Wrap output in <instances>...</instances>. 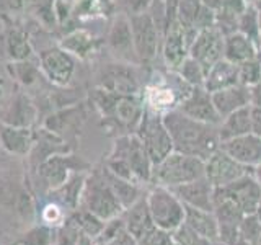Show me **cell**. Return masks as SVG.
Returning <instances> with one entry per match:
<instances>
[{
  "mask_svg": "<svg viewBox=\"0 0 261 245\" xmlns=\"http://www.w3.org/2000/svg\"><path fill=\"white\" fill-rule=\"evenodd\" d=\"M162 116L173 142V151L207 160L220 147L219 126L196 121L178 108Z\"/></svg>",
  "mask_w": 261,
  "mask_h": 245,
  "instance_id": "1",
  "label": "cell"
},
{
  "mask_svg": "<svg viewBox=\"0 0 261 245\" xmlns=\"http://www.w3.org/2000/svg\"><path fill=\"white\" fill-rule=\"evenodd\" d=\"M193 87L176 70L163 67H149L142 88V100L147 110L165 114L176 110L179 103L191 93Z\"/></svg>",
  "mask_w": 261,
  "mask_h": 245,
  "instance_id": "2",
  "label": "cell"
},
{
  "mask_svg": "<svg viewBox=\"0 0 261 245\" xmlns=\"http://www.w3.org/2000/svg\"><path fill=\"white\" fill-rule=\"evenodd\" d=\"M149 67L113 59L95 69L93 87L108 90L119 95H139L147 79Z\"/></svg>",
  "mask_w": 261,
  "mask_h": 245,
  "instance_id": "3",
  "label": "cell"
},
{
  "mask_svg": "<svg viewBox=\"0 0 261 245\" xmlns=\"http://www.w3.org/2000/svg\"><path fill=\"white\" fill-rule=\"evenodd\" d=\"M79 208H84L90 212H93L95 216L103 219L105 223L113 217L119 216L122 212V206L116 194L111 190V186L105 180V175L101 172L100 165H93L92 170L88 172L84 191L80 196Z\"/></svg>",
  "mask_w": 261,
  "mask_h": 245,
  "instance_id": "4",
  "label": "cell"
},
{
  "mask_svg": "<svg viewBox=\"0 0 261 245\" xmlns=\"http://www.w3.org/2000/svg\"><path fill=\"white\" fill-rule=\"evenodd\" d=\"M204 177V160L173 151L152 168L150 186L173 188Z\"/></svg>",
  "mask_w": 261,
  "mask_h": 245,
  "instance_id": "5",
  "label": "cell"
},
{
  "mask_svg": "<svg viewBox=\"0 0 261 245\" xmlns=\"http://www.w3.org/2000/svg\"><path fill=\"white\" fill-rule=\"evenodd\" d=\"M147 203L155 227L173 232L185 223V204L167 186H150Z\"/></svg>",
  "mask_w": 261,
  "mask_h": 245,
  "instance_id": "6",
  "label": "cell"
},
{
  "mask_svg": "<svg viewBox=\"0 0 261 245\" xmlns=\"http://www.w3.org/2000/svg\"><path fill=\"white\" fill-rule=\"evenodd\" d=\"M92 167V163L82 159L75 152H69L51 155L31 172L46 186V191H53L67 182L73 172H90Z\"/></svg>",
  "mask_w": 261,
  "mask_h": 245,
  "instance_id": "7",
  "label": "cell"
},
{
  "mask_svg": "<svg viewBox=\"0 0 261 245\" xmlns=\"http://www.w3.org/2000/svg\"><path fill=\"white\" fill-rule=\"evenodd\" d=\"M88 110H90V105L85 98V100H82L79 103H73V105L64 106V108L47 113L43 118L41 126L57 134L59 137L65 139L67 142L77 145L82 129H84V125L88 118Z\"/></svg>",
  "mask_w": 261,
  "mask_h": 245,
  "instance_id": "8",
  "label": "cell"
},
{
  "mask_svg": "<svg viewBox=\"0 0 261 245\" xmlns=\"http://www.w3.org/2000/svg\"><path fill=\"white\" fill-rule=\"evenodd\" d=\"M129 21L139 62L144 67H152L155 65L157 57H162V33L159 31L157 24L153 23L149 12L129 16Z\"/></svg>",
  "mask_w": 261,
  "mask_h": 245,
  "instance_id": "9",
  "label": "cell"
},
{
  "mask_svg": "<svg viewBox=\"0 0 261 245\" xmlns=\"http://www.w3.org/2000/svg\"><path fill=\"white\" fill-rule=\"evenodd\" d=\"M136 134L142 141L153 165L173 152V142H171L168 129L163 122V116L159 113L144 108L142 119L139 122Z\"/></svg>",
  "mask_w": 261,
  "mask_h": 245,
  "instance_id": "10",
  "label": "cell"
},
{
  "mask_svg": "<svg viewBox=\"0 0 261 245\" xmlns=\"http://www.w3.org/2000/svg\"><path fill=\"white\" fill-rule=\"evenodd\" d=\"M108 157H116L127 162L130 170L134 172L137 182L141 185H150L153 163L147 154L142 141L134 134H122L114 139V144Z\"/></svg>",
  "mask_w": 261,
  "mask_h": 245,
  "instance_id": "11",
  "label": "cell"
},
{
  "mask_svg": "<svg viewBox=\"0 0 261 245\" xmlns=\"http://www.w3.org/2000/svg\"><path fill=\"white\" fill-rule=\"evenodd\" d=\"M36 59L44 79L54 87H70L77 69V59L59 44L43 47L36 53Z\"/></svg>",
  "mask_w": 261,
  "mask_h": 245,
  "instance_id": "12",
  "label": "cell"
},
{
  "mask_svg": "<svg viewBox=\"0 0 261 245\" xmlns=\"http://www.w3.org/2000/svg\"><path fill=\"white\" fill-rule=\"evenodd\" d=\"M2 31H0V44L4 49L7 62L27 61L36 57L35 46L31 43L30 30L10 13H2Z\"/></svg>",
  "mask_w": 261,
  "mask_h": 245,
  "instance_id": "13",
  "label": "cell"
},
{
  "mask_svg": "<svg viewBox=\"0 0 261 245\" xmlns=\"http://www.w3.org/2000/svg\"><path fill=\"white\" fill-rule=\"evenodd\" d=\"M105 44L106 51L111 54L113 59L141 65L134 49L129 16L124 13H116L111 18L110 28L105 35Z\"/></svg>",
  "mask_w": 261,
  "mask_h": 245,
  "instance_id": "14",
  "label": "cell"
},
{
  "mask_svg": "<svg viewBox=\"0 0 261 245\" xmlns=\"http://www.w3.org/2000/svg\"><path fill=\"white\" fill-rule=\"evenodd\" d=\"M39 121V108L33 96L24 88L15 85L12 96L0 108V122L10 126L36 128Z\"/></svg>",
  "mask_w": 261,
  "mask_h": 245,
  "instance_id": "15",
  "label": "cell"
},
{
  "mask_svg": "<svg viewBox=\"0 0 261 245\" xmlns=\"http://www.w3.org/2000/svg\"><path fill=\"white\" fill-rule=\"evenodd\" d=\"M57 44L82 62L95 61L103 53V49H106L105 36H95L84 27H79L67 35L61 36L57 39Z\"/></svg>",
  "mask_w": 261,
  "mask_h": 245,
  "instance_id": "16",
  "label": "cell"
},
{
  "mask_svg": "<svg viewBox=\"0 0 261 245\" xmlns=\"http://www.w3.org/2000/svg\"><path fill=\"white\" fill-rule=\"evenodd\" d=\"M250 172L253 170L232 159L220 147L207 160H204V177L214 185V188L225 186L235 182V180H239L240 177L250 174Z\"/></svg>",
  "mask_w": 261,
  "mask_h": 245,
  "instance_id": "17",
  "label": "cell"
},
{
  "mask_svg": "<svg viewBox=\"0 0 261 245\" xmlns=\"http://www.w3.org/2000/svg\"><path fill=\"white\" fill-rule=\"evenodd\" d=\"M216 191L224 194L225 198L233 201L237 206L242 209L245 216L247 214H255L258 203L261 200V186L256 182V178L253 177V172L240 177L235 182L228 183L225 186L216 188Z\"/></svg>",
  "mask_w": 261,
  "mask_h": 245,
  "instance_id": "18",
  "label": "cell"
},
{
  "mask_svg": "<svg viewBox=\"0 0 261 245\" xmlns=\"http://www.w3.org/2000/svg\"><path fill=\"white\" fill-rule=\"evenodd\" d=\"M190 56L207 72L216 62L224 59V35L216 27L201 30L190 47Z\"/></svg>",
  "mask_w": 261,
  "mask_h": 245,
  "instance_id": "19",
  "label": "cell"
},
{
  "mask_svg": "<svg viewBox=\"0 0 261 245\" xmlns=\"http://www.w3.org/2000/svg\"><path fill=\"white\" fill-rule=\"evenodd\" d=\"M75 149H77V145L67 142L65 139L51 133V131H47L43 126H39L36 128V139H35V144H33V149L27 157L28 168L35 170L41 162H44L46 159L51 157V155L75 152Z\"/></svg>",
  "mask_w": 261,
  "mask_h": 245,
  "instance_id": "20",
  "label": "cell"
},
{
  "mask_svg": "<svg viewBox=\"0 0 261 245\" xmlns=\"http://www.w3.org/2000/svg\"><path fill=\"white\" fill-rule=\"evenodd\" d=\"M178 110L196 121L207 122V125L219 126L222 118L217 113L212 95L204 87H193L191 93L179 103Z\"/></svg>",
  "mask_w": 261,
  "mask_h": 245,
  "instance_id": "21",
  "label": "cell"
},
{
  "mask_svg": "<svg viewBox=\"0 0 261 245\" xmlns=\"http://www.w3.org/2000/svg\"><path fill=\"white\" fill-rule=\"evenodd\" d=\"M220 149L251 170L261 163V137L253 133L222 141Z\"/></svg>",
  "mask_w": 261,
  "mask_h": 245,
  "instance_id": "22",
  "label": "cell"
},
{
  "mask_svg": "<svg viewBox=\"0 0 261 245\" xmlns=\"http://www.w3.org/2000/svg\"><path fill=\"white\" fill-rule=\"evenodd\" d=\"M178 200L185 206L198 208L204 211H212L214 208V185H212L206 177L193 180L190 183H183L170 188Z\"/></svg>",
  "mask_w": 261,
  "mask_h": 245,
  "instance_id": "23",
  "label": "cell"
},
{
  "mask_svg": "<svg viewBox=\"0 0 261 245\" xmlns=\"http://www.w3.org/2000/svg\"><path fill=\"white\" fill-rule=\"evenodd\" d=\"M36 139V128H21L10 126L0 122V147L2 151L18 155V157H28Z\"/></svg>",
  "mask_w": 261,
  "mask_h": 245,
  "instance_id": "24",
  "label": "cell"
},
{
  "mask_svg": "<svg viewBox=\"0 0 261 245\" xmlns=\"http://www.w3.org/2000/svg\"><path fill=\"white\" fill-rule=\"evenodd\" d=\"M121 217L124 220L126 231L134 237L136 240L145 235L150 229L155 227L152 214L149 209V203H147V191L139 198L134 204H130L121 212Z\"/></svg>",
  "mask_w": 261,
  "mask_h": 245,
  "instance_id": "25",
  "label": "cell"
},
{
  "mask_svg": "<svg viewBox=\"0 0 261 245\" xmlns=\"http://www.w3.org/2000/svg\"><path fill=\"white\" fill-rule=\"evenodd\" d=\"M211 95L220 118H225L227 114L233 113L235 110L251 105V88L242 84L217 90V92H212Z\"/></svg>",
  "mask_w": 261,
  "mask_h": 245,
  "instance_id": "26",
  "label": "cell"
},
{
  "mask_svg": "<svg viewBox=\"0 0 261 245\" xmlns=\"http://www.w3.org/2000/svg\"><path fill=\"white\" fill-rule=\"evenodd\" d=\"M7 72L15 82V85L24 88L27 92H33L38 88L43 82L46 80L43 72L39 69V64L36 57L27 61H15V62H7Z\"/></svg>",
  "mask_w": 261,
  "mask_h": 245,
  "instance_id": "27",
  "label": "cell"
},
{
  "mask_svg": "<svg viewBox=\"0 0 261 245\" xmlns=\"http://www.w3.org/2000/svg\"><path fill=\"white\" fill-rule=\"evenodd\" d=\"M87 175L88 172H73L70 178L62 186L56 188L53 191H47V194L51 196V201H56L64 209H69L70 212L75 211L80 204V196L82 191H84Z\"/></svg>",
  "mask_w": 261,
  "mask_h": 245,
  "instance_id": "28",
  "label": "cell"
},
{
  "mask_svg": "<svg viewBox=\"0 0 261 245\" xmlns=\"http://www.w3.org/2000/svg\"><path fill=\"white\" fill-rule=\"evenodd\" d=\"M240 84L239 82V64H233L227 59H220L206 72L204 88L207 92H217L227 87Z\"/></svg>",
  "mask_w": 261,
  "mask_h": 245,
  "instance_id": "29",
  "label": "cell"
},
{
  "mask_svg": "<svg viewBox=\"0 0 261 245\" xmlns=\"http://www.w3.org/2000/svg\"><path fill=\"white\" fill-rule=\"evenodd\" d=\"M251 133V105L227 114L219 125L220 142Z\"/></svg>",
  "mask_w": 261,
  "mask_h": 245,
  "instance_id": "30",
  "label": "cell"
},
{
  "mask_svg": "<svg viewBox=\"0 0 261 245\" xmlns=\"http://www.w3.org/2000/svg\"><path fill=\"white\" fill-rule=\"evenodd\" d=\"M185 224L209 240L219 242V227L214 211L185 206Z\"/></svg>",
  "mask_w": 261,
  "mask_h": 245,
  "instance_id": "31",
  "label": "cell"
},
{
  "mask_svg": "<svg viewBox=\"0 0 261 245\" xmlns=\"http://www.w3.org/2000/svg\"><path fill=\"white\" fill-rule=\"evenodd\" d=\"M253 57H256V46L248 36L240 31L224 36V59L233 64H242Z\"/></svg>",
  "mask_w": 261,
  "mask_h": 245,
  "instance_id": "32",
  "label": "cell"
},
{
  "mask_svg": "<svg viewBox=\"0 0 261 245\" xmlns=\"http://www.w3.org/2000/svg\"><path fill=\"white\" fill-rule=\"evenodd\" d=\"M101 172L105 175V180L108 182V185L111 186V190L114 191V194H116V198L119 200L122 211H124L126 208H129L130 204H134L145 193L144 191V185L127 182V180H122V178H119L116 175H113L111 172L103 165V162H101Z\"/></svg>",
  "mask_w": 261,
  "mask_h": 245,
  "instance_id": "33",
  "label": "cell"
},
{
  "mask_svg": "<svg viewBox=\"0 0 261 245\" xmlns=\"http://www.w3.org/2000/svg\"><path fill=\"white\" fill-rule=\"evenodd\" d=\"M69 219L92 240L98 239L105 229V220L84 208H77L75 211H72Z\"/></svg>",
  "mask_w": 261,
  "mask_h": 245,
  "instance_id": "34",
  "label": "cell"
},
{
  "mask_svg": "<svg viewBox=\"0 0 261 245\" xmlns=\"http://www.w3.org/2000/svg\"><path fill=\"white\" fill-rule=\"evenodd\" d=\"M239 31L243 33L245 36H248L256 46V41L259 38L261 30H259V20H258V8L253 4H248L247 8H245V12L240 15Z\"/></svg>",
  "mask_w": 261,
  "mask_h": 245,
  "instance_id": "35",
  "label": "cell"
},
{
  "mask_svg": "<svg viewBox=\"0 0 261 245\" xmlns=\"http://www.w3.org/2000/svg\"><path fill=\"white\" fill-rule=\"evenodd\" d=\"M176 72L191 87H204V80H206V70H204L202 65L198 61H196V59H193L191 56L186 57V59L183 61L181 65H179V69Z\"/></svg>",
  "mask_w": 261,
  "mask_h": 245,
  "instance_id": "36",
  "label": "cell"
},
{
  "mask_svg": "<svg viewBox=\"0 0 261 245\" xmlns=\"http://www.w3.org/2000/svg\"><path fill=\"white\" fill-rule=\"evenodd\" d=\"M171 239L181 245H219V242L206 239V237H202L201 234L193 231V229L190 226H186L185 223L179 226L176 231L171 232Z\"/></svg>",
  "mask_w": 261,
  "mask_h": 245,
  "instance_id": "37",
  "label": "cell"
},
{
  "mask_svg": "<svg viewBox=\"0 0 261 245\" xmlns=\"http://www.w3.org/2000/svg\"><path fill=\"white\" fill-rule=\"evenodd\" d=\"M261 80V64L256 57L239 64V82L242 85L255 87Z\"/></svg>",
  "mask_w": 261,
  "mask_h": 245,
  "instance_id": "38",
  "label": "cell"
},
{
  "mask_svg": "<svg viewBox=\"0 0 261 245\" xmlns=\"http://www.w3.org/2000/svg\"><path fill=\"white\" fill-rule=\"evenodd\" d=\"M41 220H43V226H47L51 229H59L64 223L67 216H65L64 208L61 204H57L56 201H49L46 206L41 209Z\"/></svg>",
  "mask_w": 261,
  "mask_h": 245,
  "instance_id": "39",
  "label": "cell"
},
{
  "mask_svg": "<svg viewBox=\"0 0 261 245\" xmlns=\"http://www.w3.org/2000/svg\"><path fill=\"white\" fill-rule=\"evenodd\" d=\"M239 20H240V15L230 12V10H217L216 12V23L214 27L222 33L224 36L227 35H232V33L239 31Z\"/></svg>",
  "mask_w": 261,
  "mask_h": 245,
  "instance_id": "40",
  "label": "cell"
},
{
  "mask_svg": "<svg viewBox=\"0 0 261 245\" xmlns=\"http://www.w3.org/2000/svg\"><path fill=\"white\" fill-rule=\"evenodd\" d=\"M261 235V220L256 214H247L243 216L240 223V239L245 242L253 243Z\"/></svg>",
  "mask_w": 261,
  "mask_h": 245,
  "instance_id": "41",
  "label": "cell"
},
{
  "mask_svg": "<svg viewBox=\"0 0 261 245\" xmlns=\"http://www.w3.org/2000/svg\"><path fill=\"white\" fill-rule=\"evenodd\" d=\"M118 13H124L126 16H134L149 12L153 0H114Z\"/></svg>",
  "mask_w": 261,
  "mask_h": 245,
  "instance_id": "42",
  "label": "cell"
},
{
  "mask_svg": "<svg viewBox=\"0 0 261 245\" xmlns=\"http://www.w3.org/2000/svg\"><path fill=\"white\" fill-rule=\"evenodd\" d=\"M53 229L47 226H36L27 234V237L20 242V245H51Z\"/></svg>",
  "mask_w": 261,
  "mask_h": 245,
  "instance_id": "43",
  "label": "cell"
},
{
  "mask_svg": "<svg viewBox=\"0 0 261 245\" xmlns=\"http://www.w3.org/2000/svg\"><path fill=\"white\" fill-rule=\"evenodd\" d=\"M170 242H171L170 232L159 227H153L137 240V245H170Z\"/></svg>",
  "mask_w": 261,
  "mask_h": 245,
  "instance_id": "44",
  "label": "cell"
},
{
  "mask_svg": "<svg viewBox=\"0 0 261 245\" xmlns=\"http://www.w3.org/2000/svg\"><path fill=\"white\" fill-rule=\"evenodd\" d=\"M106 245H137V240L124 229L116 237H113L110 242H106Z\"/></svg>",
  "mask_w": 261,
  "mask_h": 245,
  "instance_id": "45",
  "label": "cell"
},
{
  "mask_svg": "<svg viewBox=\"0 0 261 245\" xmlns=\"http://www.w3.org/2000/svg\"><path fill=\"white\" fill-rule=\"evenodd\" d=\"M251 133L261 137V108L251 106Z\"/></svg>",
  "mask_w": 261,
  "mask_h": 245,
  "instance_id": "46",
  "label": "cell"
},
{
  "mask_svg": "<svg viewBox=\"0 0 261 245\" xmlns=\"http://www.w3.org/2000/svg\"><path fill=\"white\" fill-rule=\"evenodd\" d=\"M251 106L261 108V80L255 87H251Z\"/></svg>",
  "mask_w": 261,
  "mask_h": 245,
  "instance_id": "47",
  "label": "cell"
},
{
  "mask_svg": "<svg viewBox=\"0 0 261 245\" xmlns=\"http://www.w3.org/2000/svg\"><path fill=\"white\" fill-rule=\"evenodd\" d=\"M253 177L256 178V182H258L259 186H261V163H259V165H256L255 168H253Z\"/></svg>",
  "mask_w": 261,
  "mask_h": 245,
  "instance_id": "48",
  "label": "cell"
},
{
  "mask_svg": "<svg viewBox=\"0 0 261 245\" xmlns=\"http://www.w3.org/2000/svg\"><path fill=\"white\" fill-rule=\"evenodd\" d=\"M255 214H256V217L261 220V200H259V203H258V208H256V212H255Z\"/></svg>",
  "mask_w": 261,
  "mask_h": 245,
  "instance_id": "49",
  "label": "cell"
},
{
  "mask_svg": "<svg viewBox=\"0 0 261 245\" xmlns=\"http://www.w3.org/2000/svg\"><path fill=\"white\" fill-rule=\"evenodd\" d=\"M237 245H251V243H248V242H245L243 239H240L239 242H237Z\"/></svg>",
  "mask_w": 261,
  "mask_h": 245,
  "instance_id": "50",
  "label": "cell"
},
{
  "mask_svg": "<svg viewBox=\"0 0 261 245\" xmlns=\"http://www.w3.org/2000/svg\"><path fill=\"white\" fill-rule=\"evenodd\" d=\"M258 20H259V30H261V7L258 8Z\"/></svg>",
  "mask_w": 261,
  "mask_h": 245,
  "instance_id": "51",
  "label": "cell"
},
{
  "mask_svg": "<svg viewBox=\"0 0 261 245\" xmlns=\"http://www.w3.org/2000/svg\"><path fill=\"white\" fill-rule=\"evenodd\" d=\"M251 245H261V235H259V237H258V239H256L255 242H253Z\"/></svg>",
  "mask_w": 261,
  "mask_h": 245,
  "instance_id": "52",
  "label": "cell"
},
{
  "mask_svg": "<svg viewBox=\"0 0 261 245\" xmlns=\"http://www.w3.org/2000/svg\"><path fill=\"white\" fill-rule=\"evenodd\" d=\"M170 245H181V243H178V242H175L173 239H171V242H170Z\"/></svg>",
  "mask_w": 261,
  "mask_h": 245,
  "instance_id": "53",
  "label": "cell"
},
{
  "mask_svg": "<svg viewBox=\"0 0 261 245\" xmlns=\"http://www.w3.org/2000/svg\"><path fill=\"white\" fill-rule=\"evenodd\" d=\"M0 152H2V147H0Z\"/></svg>",
  "mask_w": 261,
  "mask_h": 245,
  "instance_id": "54",
  "label": "cell"
},
{
  "mask_svg": "<svg viewBox=\"0 0 261 245\" xmlns=\"http://www.w3.org/2000/svg\"><path fill=\"white\" fill-rule=\"evenodd\" d=\"M219 245H222V243H219Z\"/></svg>",
  "mask_w": 261,
  "mask_h": 245,
  "instance_id": "55",
  "label": "cell"
}]
</instances>
